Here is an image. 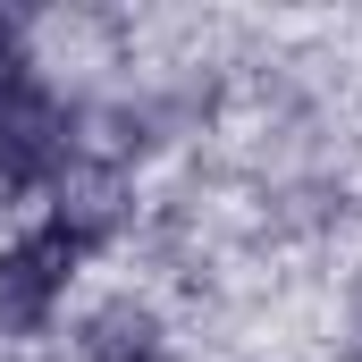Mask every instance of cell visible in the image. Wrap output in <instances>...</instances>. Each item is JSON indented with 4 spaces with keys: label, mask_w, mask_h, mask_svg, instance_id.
<instances>
[{
    "label": "cell",
    "mask_w": 362,
    "mask_h": 362,
    "mask_svg": "<svg viewBox=\"0 0 362 362\" xmlns=\"http://www.w3.org/2000/svg\"><path fill=\"white\" fill-rule=\"evenodd\" d=\"M93 228H76V219H51V228H34V236H17L8 253H0V329H42L51 320V303L68 295V278H76V262H85Z\"/></svg>",
    "instance_id": "obj_1"
},
{
    "label": "cell",
    "mask_w": 362,
    "mask_h": 362,
    "mask_svg": "<svg viewBox=\"0 0 362 362\" xmlns=\"http://www.w3.org/2000/svg\"><path fill=\"white\" fill-rule=\"evenodd\" d=\"M59 160H68V118L25 85V76L0 85V194L59 177Z\"/></svg>",
    "instance_id": "obj_2"
},
{
    "label": "cell",
    "mask_w": 362,
    "mask_h": 362,
    "mask_svg": "<svg viewBox=\"0 0 362 362\" xmlns=\"http://www.w3.org/2000/svg\"><path fill=\"white\" fill-rule=\"evenodd\" d=\"M0 85H17V34L0 25Z\"/></svg>",
    "instance_id": "obj_3"
}]
</instances>
